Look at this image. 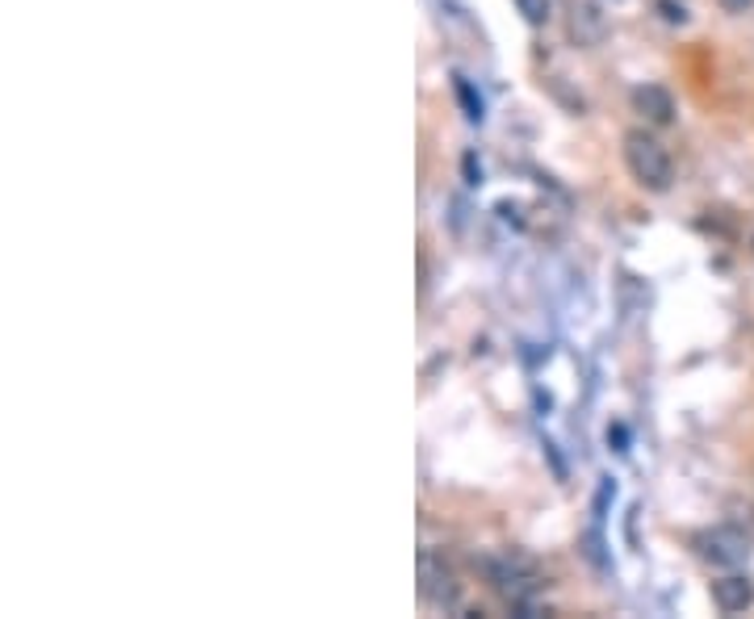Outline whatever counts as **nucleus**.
Instances as JSON below:
<instances>
[{"instance_id":"39448f33","label":"nucleus","mask_w":754,"mask_h":619,"mask_svg":"<svg viewBox=\"0 0 754 619\" xmlns=\"http://www.w3.org/2000/svg\"><path fill=\"white\" fill-rule=\"evenodd\" d=\"M751 602H754V582L746 574H725V578L712 582V607L721 616H742V611H751Z\"/></svg>"},{"instance_id":"6e6552de","label":"nucleus","mask_w":754,"mask_h":619,"mask_svg":"<svg viewBox=\"0 0 754 619\" xmlns=\"http://www.w3.org/2000/svg\"><path fill=\"white\" fill-rule=\"evenodd\" d=\"M516 9L524 13L528 25H545V21L553 18V0H516Z\"/></svg>"},{"instance_id":"0eeeda50","label":"nucleus","mask_w":754,"mask_h":619,"mask_svg":"<svg viewBox=\"0 0 754 619\" xmlns=\"http://www.w3.org/2000/svg\"><path fill=\"white\" fill-rule=\"evenodd\" d=\"M570 34L583 42V46H595V42H604V34H607V18L595 9V4H574V13H570Z\"/></svg>"},{"instance_id":"423d86ee","label":"nucleus","mask_w":754,"mask_h":619,"mask_svg":"<svg viewBox=\"0 0 754 619\" xmlns=\"http://www.w3.org/2000/svg\"><path fill=\"white\" fill-rule=\"evenodd\" d=\"M633 109L646 118V126L675 122V97H670L663 84H637L633 88Z\"/></svg>"},{"instance_id":"f03ea898","label":"nucleus","mask_w":754,"mask_h":619,"mask_svg":"<svg viewBox=\"0 0 754 619\" xmlns=\"http://www.w3.org/2000/svg\"><path fill=\"white\" fill-rule=\"evenodd\" d=\"M691 549H696V557L717 565V569H737V565L751 561V536H746L742 528H733V523L696 532V536H691Z\"/></svg>"},{"instance_id":"7ed1b4c3","label":"nucleus","mask_w":754,"mask_h":619,"mask_svg":"<svg viewBox=\"0 0 754 619\" xmlns=\"http://www.w3.org/2000/svg\"><path fill=\"white\" fill-rule=\"evenodd\" d=\"M482 574L486 582L503 590L511 602H524L537 586H541V574H537V565L520 553H499V557H482Z\"/></svg>"},{"instance_id":"f257e3e1","label":"nucleus","mask_w":754,"mask_h":619,"mask_svg":"<svg viewBox=\"0 0 754 619\" xmlns=\"http://www.w3.org/2000/svg\"><path fill=\"white\" fill-rule=\"evenodd\" d=\"M625 167L628 176L649 193H667L670 181H675V160L649 130H628L625 134Z\"/></svg>"},{"instance_id":"1a4fd4ad","label":"nucleus","mask_w":754,"mask_h":619,"mask_svg":"<svg viewBox=\"0 0 754 619\" xmlns=\"http://www.w3.org/2000/svg\"><path fill=\"white\" fill-rule=\"evenodd\" d=\"M658 9H663V18L667 21H679V25L688 21V9H683V4H675V0H658Z\"/></svg>"},{"instance_id":"20e7f679","label":"nucleus","mask_w":754,"mask_h":619,"mask_svg":"<svg viewBox=\"0 0 754 619\" xmlns=\"http://www.w3.org/2000/svg\"><path fill=\"white\" fill-rule=\"evenodd\" d=\"M461 595L457 574L437 557V553H419V599L432 602V607H453Z\"/></svg>"},{"instance_id":"9d476101","label":"nucleus","mask_w":754,"mask_h":619,"mask_svg":"<svg viewBox=\"0 0 754 619\" xmlns=\"http://www.w3.org/2000/svg\"><path fill=\"white\" fill-rule=\"evenodd\" d=\"M717 4H721L725 13H746V9H751L754 0H717Z\"/></svg>"}]
</instances>
